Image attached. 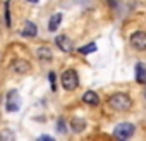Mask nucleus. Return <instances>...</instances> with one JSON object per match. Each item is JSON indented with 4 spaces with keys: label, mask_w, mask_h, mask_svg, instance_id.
Listing matches in <instances>:
<instances>
[{
    "label": "nucleus",
    "mask_w": 146,
    "mask_h": 141,
    "mask_svg": "<svg viewBox=\"0 0 146 141\" xmlns=\"http://www.w3.org/2000/svg\"><path fill=\"white\" fill-rule=\"evenodd\" d=\"M108 105L117 112H127L132 108V100L127 93H113L112 96H108Z\"/></svg>",
    "instance_id": "f257e3e1"
},
{
    "label": "nucleus",
    "mask_w": 146,
    "mask_h": 141,
    "mask_svg": "<svg viewBox=\"0 0 146 141\" xmlns=\"http://www.w3.org/2000/svg\"><path fill=\"white\" fill-rule=\"evenodd\" d=\"M60 83L64 86V90L67 91H74L78 86H79V76L74 69H65L62 76H60Z\"/></svg>",
    "instance_id": "f03ea898"
},
{
    "label": "nucleus",
    "mask_w": 146,
    "mask_h": 141,
    "mask_svg": "<svg viewBox=\"0 0 146 141\" xmlns=\"http://www.w3.org/2000/svg\"><path fill=\"white\" fill-rule=\"evenodd\" d=\"M134 131H136L134 124H131V122H120L113 129V138L120 139V141H125V139H129L134 134Z\"/></svg>",
    "instance_id": "7ed1b4c3"
},
{
    "label": "nucleus",
    "mask_w": 146,
    "mask_h": 141,
    "mask_svg": "<svg viewBox=\"0 0 146 141\" xmlns=\"http://www.w3.org/2000/svg\"><path fill=\"white\" fill-rule=\"evenodd\" d=\"M131 45L139 50V52H146V31H134L129 38Z\"/></svg>",
    "instance_id": "20e7f679"
},
{
    "label": "nucleus",
    "mask_w": 146,
    "mask_h": 141,
    "mask_svg": "<svg viewBox=\"0 0 146 141\" xmlns=\"http://www.w3.org/2000/svg\"><path fill=\"white\" fill-rule=\"evenodd\" d=\"M55 45H57L62 52H65V53L72 52V41H70L69 36H65V35H58V36L55 38Z\"/></svg>",
    "instance_id": "39448f33"
},
{
    "label": "nucleus",
    "mask_w": 146,
    "mask_h": 141,
    "mask_svg": "<svg viewBox=\"0 0 146 141\" xmlns=\"http://www.w3.org/2000/svg\"><path fill=\"white\" fill-rule=\"evenodd\" d=\"M69 126H70L72 132L79 134V132H83V131L86 129V120H84V119H81V117H72V119H70V122H69Z\"/></svg>",
    "instance_id": "423d86ee"
},
{
    "label": "nucleus",
    "mask_w": 146,
    "mask_h": 141,
    "mask_svg": "<svg viewBox=\"0 0 146 141\" xmlns=\"http://www.w3.org/2000/svg\"><path fill=\"white\" fill-rule=\"evenodd\" d=\"M12 69L16 70L17 74H26V72H29V70H31V64H29L28 60H24V59H17V60L14 62Z\"/></svg>",
    "instance_id": "0eeeda50"
},
{
    "label": "nucleus",
    "mask_w": 146,
    "mask_h": 141,
    "mask_svg": "<svg viewBox=\"0 0 146 141\" xmlns=\"http://www.w3.org/2000/svg\"><path fill=\"white\" fill-rule=\"evenodd\" d=\"M136 81L137 84H146V65L143 62L136 64Z\"/></svg>",
    "instance_id": "6e6552de"
},
{
    "label": "nucleus",
    "mask_w": 146,
    "mask_h": 141,
    "mask_svg": "<svg viewBox=\"0 0 146 141\" xmlns=\"http://www.w3.org/2000/svg\"><path fill=\"white\" fill-rule=\"evenodd\" d=\"M21 35H23V36H26V38H35V36L38 35V28H36V24H35V23H31V21H28V23L24 24V28H23Z\"/></svg>",
    "instance_id": "1a4fd4ad"
},
{
    "label": "nucleus",
    "mask_w": 146,
    "mask_h": 141,
    "mask_svg": "<svg viewBox=\"0 0 146 141\" xmlns=\"http://www.w3.org/2000/svg\"><path fill=\"white\" fill-rule=\"evenodd\" d=\"M83 102L86 103V105H91V107H95V105H98L100 103V96H98V93L96 91H86L84 95H83Z\"/></svg>",
    "instance_id": "9d476101"
},
{
    "label": "nucleus",
    "mask_w": 146,
    "mask_h": 141,
    "mask_svg": "<svg viewBox=\"0 0 146 141\" xmlns=\"http://www.w3.org/2000/svg\"><path fill=\"white\" fill-rule=\"evenodd\" d=\"M7 110H9V112H16V110H19L17 91H9V96H7Z\"/></svg>",
    "instance_id": "9b49d317"
},
{
    "label": "nucleus",
    "mask_w": 146,
    "mask_h": 141,
    "mask_svg": "<svg viewBox=\"0 0 146 141\" xmlns=\"http://www.w3.org/2000/svg\"><path fill=\"white\" fill-rule=\"evenodd\" d=\"M60 23H62V14H55V16H52V19H50V23H48V31L55 33V31L58 29Z\"/></svg>",
    "instance_id": "f8f14e48"
},
{
    "label": "nucleus",
    "mask_w": 146,
    "mask_h": 141,
    "mask_svg": "<svg viewBox=\"0 0 146 141\" xmlns=\"http://www.w3.org/2000/svg\"><path fill=\"white\" fill-rule=\"evenodd\" d=\"M36 53H38V57H40V59H43V60H46V62H50V60H52V52H50V48H48V47H40Z\"/></svg>",
    "instance_id": "ddd939ff"
},
{
    "label": "nucleus",
    "mask_w": 146,
    "mask_h": 141,
    "mask_svg": "<svg viewBox=\"0 0 146 141\" xmlns=\"http://www.w3.org/2000/svg\"><path fill=\"white\" fill-rule=\"evenodd\" d=\"M93 52H96V43H88V45L79 48V53H83V55H88V53H93Z\"/></svg>",
    "instance_id": "4468645a"
},
{
    "label": "nucleus",
    "mask_w": 146,
    "mask_h": 141,
    "mask_svg": "<svg viewBox=\"0 0 146 141\" xmlns=\"http://www.w3.org/2000/svg\"><path fill=\"white\" fill-rule=\"evenodd\" d=\"M11 2H5V5H4V14H5V24L7 26H11V12H9V9H11V5H9Z\"/></svg>",
    "instance_id": "2eb2a0df"
},
{
    "label": "nucleus",
    "mask_w": 146,
    "mask_h": 141,
    "mask_svg": "<svg viewBox=\"0 0 146 141\" xmlns=\"http://www.w3.org/2000/svg\"><path fill=\"white\" fill-rule=\"evenodd\" d=\"M48 79H50L52 90H53V91H57V76H55V72H50V74H48Z\"/></svg>",
    "instance_id": "dca6fc26"
},
{
    "label": "nucleus",
    "mask_w": 146,
    "mask_h": 141,
    "mask_svg": "<svg viewBox=\"0 0 146 141\" xmlns=\"http://www.w3.org/2000/svg\"><path fill=\"white\" fill-rule=\"evenodd\" d=\"M57 124H58V131H60V132H65V124H64V120H62V119H58V122H57Z\"/></svg>",
    "instance_id": "f3484780"
},
{
    "label": "nucleus",
    "mask_w": 146,
    "mask_h": 141,
    "mask_svg": "<svg viewBox=\"0 0 146 141\" xmlns=\"http://www.w3.org/2000/svg\"><path fill=\"white\" fill-rule=\"evenodd\" d=\"M0 138H7V139H14V134H11V132H2V134H0Z\"/></svg>",
    "instance_id": "a211bd4d"
},
{
    "label": "nucleus",
    "mask_w": 146,
    "mask_h": 141,
    "mask_svg": "<svg viewBox=\"0 0 146 141\" xmlns=\"http://www.w3.org/2000/svg\"><path fill=\"white\" fill-rule=\"evenodd\" d=\"M28 2H31V4H36V2H38V0H28Z\"/></svg>",
    "instance_id": "6ab92c4d"
}]
</instances>
